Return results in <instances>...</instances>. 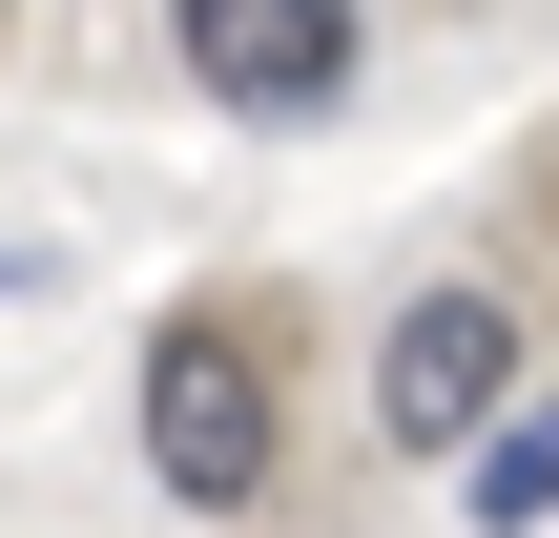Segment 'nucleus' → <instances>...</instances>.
Masks as SVG:
<instances>
[{"label": "nucleus", "mask_w": 559, "mask_h": 538, "mask_svg": "<svg viewBox=\"0 0 559 538\" xmlns=\"http://www.w3.org/2000/svg\"><path fill=\"white\" fill-rule=\"evenodd\" d=\"M270 456H290L270 332H249V311H166V332H145V477H166L187 518H249Z\"/></svg>", "instance_id": "f257e3e1"}, {"label": "nucleus", "mask_w": 559, "mask_h": 538, "mask_svg": "<svg viewBox=\"0 0 559 538\" xmlns=\"http://www.w3.org/2000/svg\"><path fill=\"white\" fill-rule=\"evenodd\" d=\"M519 415V290H415L373 332V435L394 456H477Z\"/></svg>", "instance_id": "f03ea898"}, {"label": "nucleus", "mask_w": 559, "mask_h": 538, "mask_svg": "<svg viewBox=\"0 0 559 538\" xmlns=\"http://www.w3.org/2000/svg\"><path fill=\"white\" fill-rule=\"evenodd\" d=\"M166 41H187V83L207 104H249V124H311V104H353V0H166Z\"/></svg>", "instance_id": "7ed1b4c3"}, {"label": "nucleus", "mask_w": 559, "mask_h": 538, "mask_svg": "<svg viewBox=\"0 0 559 538\" xmlns=\"http://www.w3.org/2000/svg\"><path fill=\"white\" fill-rule=\"evenodd\" d=\"M456 498H477V538H539V518H559V394H519V415L477 435V477H456Z\"/></svg>", "instance_id": "20e7f679"}]
</instances>
